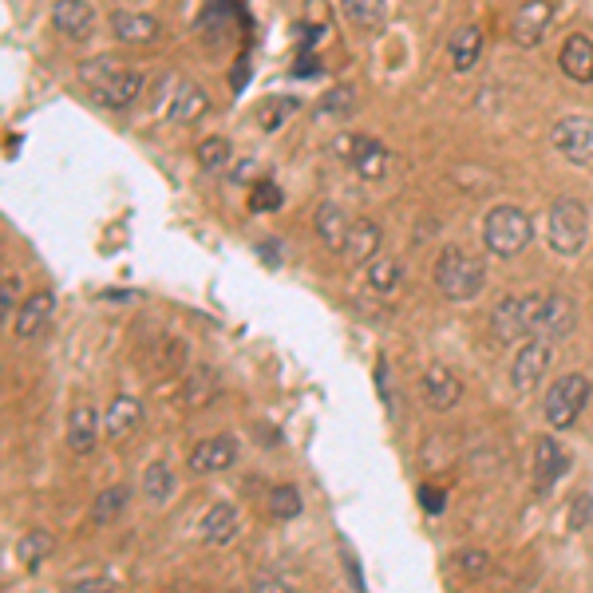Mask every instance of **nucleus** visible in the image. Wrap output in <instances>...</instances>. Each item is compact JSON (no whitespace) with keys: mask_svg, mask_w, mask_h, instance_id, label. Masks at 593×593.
Listing matches in <instances>:
<instances>
[{"mask_svg":"<svg viewBox=\"0 0 593 593\" xmlns=\"http://www.w3.org/2000/svg\"><path fill=\"white\" fill-rule=\"evenodd\" d=\"M80 84L87 87L92 103H100L107 112H127L131 103L143 95L147 80H143V72H135V67L115 64L112 56H92L80 64Z\"/></svg>","mask_w":593,"mask_h":593,"instance_id":"f257e3e1","label":"nucleus"},{"mask_svg":"<svg viewBox=\"0 0 593 593\" xmlns=\"http://www.w3.org/2000/svg\"><path fill=\"white\" fill-rule=\"evenodd\" d=\"M431 278H436V289L447 301H471V296H479L482 285H487V269H482V261L475 258L471 250H464V246L451 241V246L439 250Z\"/></svg>","mask_w":593,"mask_h":593,"instance_id":"f03ea898","label":"nucleus"},{"mask_svg":"<svg viewBox=\"0 0 593 593\" xmlns=\"http://www.w3.org/2000/svg\"><path fill=\"white\" fill-rule=\"evenodd\" d=\"M530 241H534V222L522 206L502 202L482 218V246L491 258H519Z\"/></svg>","mask_w":593,"mask_h":593,"instance_id":"7ed1b4c3","label":"nucleus"},{"mask_svg":"<svg viewBox=\"0 0 593 593\" xmlns=\"http://www.w3.org/2000/svg\"><path fill=\"white\" fill-rule=\"evenodd\" d=\"M547 241L562 258H578L590 241V210L578 198H554L547 214Z\"/></svg>","mask_w":593,"mask_h":593,"instance_id":"20e7f679","label":"nucleus"},{"mask_svg":"<svg viewBox=\"0 0 593 593\" xmlns=\"http://www.w3.org/2000/svg\"><path fill=\"white\" fill-rule=\"evenodd\" d=\"M590 396H593V384L585 381L582 372L558 376L554 388H550L547 399H542V416H547V424L554 427V431H565V427L578 424V416L585 412Z\"/></svg>","mask_w":593,"mask_h":593,"instance_id":"39448f33","label":"nucleus"},{"mask_svg":"<svg viewBox=\"0 0 593 593\" xmlns=\"http://www.w3.org/2000/svg\"><path fill=\"white\" fill-rule=\"evenodd\" d=\"M538 296L542 293H527V296H502L491 313V329L502 344H514L522 336H534V313H538Z\"/></svg>","mask_w":593,"mask_h":593,"instance_id":"423d86ee","label":"nucleus"},{"mask_svg":"<svg viewBox=\"0 0 593 593\" xmlns=\"http://www.w3.org/2000/svg\"><path fill=\"white\" fill-rule=\"evenodd\" d=\"M336 158H344L348 167L356 170L361 178H368V183H376V178L388 175V147H384L381 139H364V135H341V139L333 143Z\"/></svg>","mask_w":593,"mask_h":593,"instance_id":"0eeeda50","label":"nucleus"},{"mask_svg":"<svg viewBox=\"0 0 593 593\" xmlns=\"http://www.w3.org/2000/svg\"><path fill=\"white\" fill-rule=\"evenodd\" d=\"M550 364H554L550 341H542V336L527 341L519 348V356H514V368H510V388L519 392V396H534L542 388V381H547Z\"/></svg>","mask_w":593,"mask_h":593,"instance_id":"6e6552de","label":"nucleus"},{"mask_svg":"<svg viewBox=\"0 0 593 593\" xmlns=\"http://www.w3.org/2000/svg\"><path fill=\"white\" fill-rule=\"evenodd\" d=\"M550 143L554 150L565 158V163H574V167H585L593 163V115H562L550 131Z\"/></svg>","mask_w":593,"mask_h":593,"instance_id":"1a4fd4ad","label":"nucleus"},{"mask_svg":"<svg viewBox=\"0 0 593 593\" xmlns=\"http://www.w3.org/2000/svg\"><path fill=\"white\" fill-rule=\"evenodd\" d=\"M578 329V309L565 293H542L538 296V313H534V336L542 341H565Z\"/></svg>","mask_w":593,"mask_h":593,"instance_id":"9d476101","label":"nucleus"},{"mask_svg":"<svg viewBox=\"0 0 593 593\" xmlns=\"http://www.w3.org/2000/svg\"><path fill=\"white\" fill-rule=\"evenodd\" d=\"M570 451H565L562 439L554 436H542L534 444V491L538 495H550L558 487V482L565 479V471H570Z\"/></svg>","mask_w":593,"mask_h":593,"instance_id":"9b49d317","label":"nucleus"},{"mask_svg":"<svg viewBox=\"0 0 593 593\" xmlns=\"http://www.w3.org/2000/svg\"><path fill=\"white\" fill-rule=\"evenodd\" d=\"M550 20H554V4L550 0H527L519 12H514V24H510V40L519 48H538L547 37Z\"/></svg>","mask_w":593,"mask_h":593,"instance_id":"f8f14e48","label":"nucleus"},{"mask_svg":"<svg viewBox=\"0 0 593 593\" xmlns=\"http://www.w3.org/2000/svg\"><path fill=\"white\" fill-rule=\"evenodd\" d=\"M190 471L195 475H222L238 464V439L233 436H214V439H202V444L190 451Z\"/></svg>","mask_w":593,"mask_h":593,"instance_id":"ddd939ff","label":"nucleus"},{"mask_svg":"<svg viewBox=\"0 0 593 593\" xmlns=\"http://www.w3.org/2000/svg\"><path fill=\"white\" fill-rule=\"evenodd\" d=\"M52 29L72 44H80L95 32V9L87 0H56L52 4Z\"/></svg>","mask_w":593,"mask_h":593,"instance_id":"4468645a","label":"nucleus"},{"mask_svg":"<svg viewBox=\"0 0 593 593\" xmlns=\"http://www.w3.org/2000/svg\"><path fill=\"white\" fill-rule=\"evenodd\" d=\"M424 404L431 412H451L459 399H464V384H459V376H455L451 368H444V364H431V368L424 372Z\"/></svg>","mask_w":593,"mask_h":593,"instance_id":"2eb2a0df","label":"nucleus"},{"mask_svg":"<svg viewBox=\"0 0 593 593\" xmlns=\"http://www.w3.org/2000/svg\"><path fill=\"white\" fill-rule=\"evenodd\" d=\"M558 67H562L565 80H574V84H593V40L574 32V37H565L562 52H558Z\"/></svg>","mask_w":593,"mask_h":593,"instance_id":"dca6fc26","label":"nucleus"},{"mask_svg":"<svg viewBox=\"0 0 593 593\" xmlns=\"http://www.w3.org/2000/svg\"><path fill=\"white\" fill-rule=\"evenodd\" d=\"M100 436H103V424L92 404H75L72 416H67V447H72L75 455H92Z\"/></svg>","mask_w":593,"mask_h":593,"instance_id":"f3484780","label":"nucleus"},{"mask_svg":"<svg viewBox=\"0 0 593 593\" xmlns=\"http://www.w3.org/2000/svg\"><path fill=\"white\" fill-rule=\"evenodd\" d=\"M210 112V95L195 84V80H178V87L170 92V103H167V119L175 123H195Z\"/></svg>","mask_w":593,"mask_h":593,"instance_id":"a211bd4d","label":"nucleus"},{"mask_svg":"<svg viewBox=\"0 0 593 593\" xmlns=\"http://www.w3.org/2000/svg\"><path fill=\"white\" fill-rule=\"evenodd\" d=\"M381 226L372 222V218H361V222L348 226V238H344V258L353 261V266H368V261H376V253H381Z\"/></svg>","mask_w":593,"mask_h":593,"instance_id":"6ab92c4d","label":"nucleus"},{"mask_svg":"<svg viewBox=\"0 0 593 593\" xmlns=\"http://www.w3.org/2000/svg\"><path fill=\"white\" fill-rule=\"evenodd\" d=\"M139 424H143V399L127 396V392L115 396L112 408L103 412V436L107 439H127Z\"/></svg>","mask_w":593,"mask_h":593,"instance_id":"aec40b11","label":"nucleus"},{"mask_svg":"<svg viewBox=\"0 0 593 593\" xmlns=\"http://www.w3.org/2000/svg\"><path fill=\"white\" fill-rule=\"evenodd\" d=\"M52 309H56V296L48 293V289H40V293H32L24 305L17 309V325H12V333L20 336V341H29V336H37L40 329L48 325V316H52Z\"/></svg>","mask_w":593,"mask_h":593,"instance_id":"412c9836","label":"nucleus"},{"mask_svg":"<svg viewBox=\"0 0 593 593\" xmlns=\"http://www.w3.org/2000/svg\"><path fill=\"white\" fill-rule=\"evenodd\" d=\"M238 510L230 507V502H214L210 510L202 514V542H210V547H226V542H233L238 538Z\"/></svg>","mask_w":593,"mask_h":593,"instance_id":"4be33fe9","label":"nucleus"},{"mask_svg":"<svg viewBox=\"0 0 593 593\" xmlns=\"http://www.w3.org/2000/svg\"><path fill=\"white\" fill-rule=\"evenodd\" d=\"M112 32L123 40V44H150L158 40V20L147 17V12H112Z\"/></svg>","mask_w":593,"mask_h":593,"instance_id":"5701e85b","label":"nucleus"},{"mask_svg":"<svg viewBox=\"0 0 593 593\" xmlns=\"http://www.w3.org/2000/svg\"><path fill=\"white\" fill-rule=\"evenodd\" d=\"M447 52H451V67H455V72H471V67L479 64V56H482V32H479V24H464V29H455Z\"/></svg>","mask_w":593,"mask_h":593,"instance_id":"b1692460","label":"nucleus"},{"mask_svg":"<svg viewBox=\"0 0 593 593\" xmlns=\"http://www.w3.org/2000/svg\"><path fill=\"white\" fill-rule=\"evenodd\" d=\"M316 238L325 241L329 250H344V238H348V214L341 210L336 202H321L316 206Z\"/></svg>","mask_w":593,"mask_h":593,"instance_id":"393cba45","label":"nucleus"},{"mask_svg":"<svg viewBox=\"0 0 593 593\" xmlns=\"http://www.w3.org/2000/svg\"><path fill=\"white\" fill-rule=\"evenodd\" d=\"M341 9H344V17L353 20L361 32H368V37L384 32V24H388V4H384V0H341Z\"/></svg>","mask_w":593,"mask_h":593,"instance_id":"a878e982","label":"nucleus"},{"mask_svg":"<svg viewBox=\"0 0 593 593\" xmlns=\"http://www.w3.org/2000/svg\"><path fill=\"white\" fill-rule=\"evenodd\" d=\"M52 550H56V538L48 534V530H24V534L17 538V558L24 570H32V574L52 558Z\"/></svg>","mask_w":593,"mask_h":593,"instance_id":"bb28decb","label":"nucleus"},{"mask_svg":"<svg viewBox=\"0 0 593 593\" xmlns=\"http://www.w3.org/2000/svg\"><path fill=\"white\" fill-rule=\"evenodd\" d=\"M321 119H353L356 115V87L353 84H333V92L321 95L316 103Z\"/></svg>","mask_w":593,"mask_h":593,"instance_id":"cd10ccee","label":"nucleus"},{"mask_svg":"<svg viewBox=\"0 0 593 593\" xmlns=\"http://www.w3.org/2000/svg\"><path fill=\"white\" fill-rule=\"evenodd\" d=\"M143 495H147L150 502H167L170 495H175V471H170L163 459H155V464L143 471Z\"/></svg>","mask_w":593,"mask_h":593,"instance_id":"c85d7f7f","label":"nucleus"},{"mask_svg":"<svg viewBox=\"0 0 593 593\" xmlns=\"http://www.w3.org/2000/svg\"><path fill=\"white\" fill-rule=\"evenodd\" d=\"M127 502H131V491L127 487H107V491L95 499V507H92V522L95 527H107V522H115L127 510Z\"/></svg>","mask_w":593,"mask_h":593,"instance_id":"c756f323","label":"nucleus"},{"mask_svg":"<svg viewBox=\"0 0 593 593\" xmlns=\"http://www.w3.org/2000/svg\"><path fill=\"white\" fill-rule=\"evenodd\" d=\"M301 510H305V499H301V491L296 487H273L269 491V514L278 522H289V519H301Z\"/></svg>","mask_w":593,"mask_h":593,"instance_id":"7c9ffc66","label":"nucleus"},{"mask_svg":"<svg viewBox=\"0 0 593 593\" xmlns=\"http://www.w3.org/2000/svg\"><path fill=\"white\" fill-rule=\"evenodd\" d=\"M296 112H301V103H296L293 95H269V100L258 107V123L266 131H278L281 123H285L289 115H296Z\"/></svg>","mask_w":593,"mask_h":593,"instance_id":"2f4dec72","label":"nucleus"},{"mask_svg":"<svg viewBox=\"0 0 593 593\" xmlns=\"http://www.w3.org/2000/svg\"><path fill=\"white\" fill-rule=\"evenodd\" d=\"M399 281H404V266L399 261H368V285L376 289V293H392V289H399Z\"/></svg>","mask_w":593,"mask_h":593,"instance_id":"473e14b6","label":"nucleus"},{"mask_svg":"<svg viewBox=\"0 0 593 593\" xmlns=\"http://www.w3.org/2000/svg\"><path fill=\"white\" fill-rule=\"evenodd\" d=\"M281 202H285V195H281V186L269 183V178H261V183L250 190V210L253 214H273V210H281Z\"/></svg>","mask_w":593,"mask_h":593,"instance_id":"72a5a7b5","label":"nucleus"},{"mask_svg":"<svg viewBox=\"0 0 593 593\" xmlns=\"http://www.w3.org/2000/svg\"><path fill=\"white\" fill-rule=\"evenodd\" d=\"M230 155H233V147L222 135H214V139H206L202 147H198V163H202L206 170H222L226 163H230Z\"/></svg>","mask_w":593,"mask_h":593,"instance_id":"f704fd0d","label":"nucleus"},{"mask_svg":"<svg viewBox=\"0 0 593 593\" xmlns=\"http://www.w3.org/2000/svg\"><path fill=\"white\" fill-rule=\"evenodd\" d=\"M593 519V495L590 491H578L570 499V530H585Z\"/></svg>","mask_w":593,"mask_h":593,"instance_id":"c9c22d12","label":"nucleus"},{"mask_svg":"<svg viewBox=\"0 0 593 593\" xmlns=\"http://www.w3.org/2000/svg\"><path fill=\"white\" fill-rule=\"evenodd\" d=\"M459 570H464L467 578H482L491 570V554H487V550H464V554H459Z\"/></svg>","mask_w":593,"mask_h":593,"instance_id":"e433bc0d","label":"nucleus"},{"mask_svg":"<svg viewBox=\"0 0 593 593\" xmlns=\"http://www.w3.org/2000/svg\"><path fill=\"white\" fill-rule=\"evenodd\" d=\"M250 590H261V593H266V590L285 593V590H289V582H285V578H278V574H258V578H253V582H250Z\"/></svg>","mask_w":593,"mask_h":593,"instance_id":"4c0bfd02","label":"nucleus"},{"mask_svg":"<svg viewBox=\"0 0 593 593\" xmlns=\"http://www.w3.org/2000/svg\"><path fill=\"white\" fill-rule=\"evenodd\" d=\"M419 502H424V510H431V514H439V510H444V491H439V487H424V491H419Z\"/></svg>","mask_w":593,"mask_h":593,"instance_id":"58836bf2","label":"nucleus"},{"mask_svg":"<svg viewBox=\"0 0 593 593\" xmlns=\"http://www.w3.org/2000/svg\"><path fill=\"white\" fill-rule=\"evenodd\" d=\"M12 301H17V285H12V273H4V293H0V316L4 321L12 316Z\"/></svg>","mask_w":593,"mask_h":593,"instance_id":"ea45409f","label":"nucleus"},{"mask_svg":"<svg viewBox=\"0 0 593 593\" xmlns=\"http://www.w3.org/2000/svg\"><path fill=\"white\" fill-rule=\"evenodd\" d=\"M103 585H112V578H84V582H75V590H103Z\"/></svg>","mask_w":593,"mask_h":593,"instance_id":"a19ab883","label":"nucleus"}]
</instances>
